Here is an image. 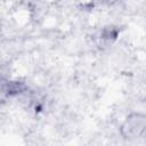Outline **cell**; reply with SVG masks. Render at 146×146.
Returning a JSON list of instances; mask_svg holds the SVG:
<instances>
[{"label": "cell", "instance_id": "6da1fadb", "mask_svg": "<svg viewBox=\"0 0 146 146\" xmlns=\"http://www.w3.org/2000/svg\"><path fill=\"white\" fill-rule=\"evenodd\" d=\"M121 131L129 139H146V115L139 113L129 115L123 122Z\"/></svg>", "mask_w": 146, "mask_h": 146}, {"label": "cell", "instance_id": "7a4b0ae2", "mask_svg": "<svg viewBox=\"0 0 146 146\" xmlns=\"http://www.w3.org/2000/svg\"><path fill=\"white\" fill-rule=\"evenodd\" d=\"M25 84L22 83V82H18V81H11L9 82L8 84V95L11 96V95H18L21 92H23L25 90Z\"/></svg>", "mask_w": 146, "mask_h": 146}]
</instances>
